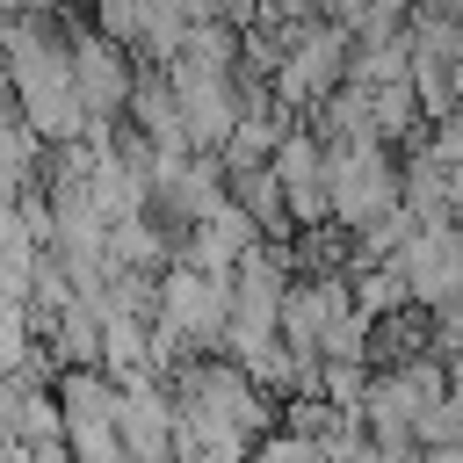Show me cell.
<instances>
[{"mask_svg": "<svg viewBox=\"0 0 463 463\" xmlns=\"http://www.w3.org/2000/svg\"><path fill=\"white\" fill-rule=\"evenodd\" d=\"M145 14H152V0H87V29L109 36V43L130 51V58H137V43H145Z\"/></svg>", "mask_w": 463, "mask_h": 463, "instance_id": "8992f818", "label": "cell"}, {"mask_svg": "<svg viewBox=\"0 0 463 463\" xmlns=\"http://www.w3.org/2000/svg\"><path fill=\"white\" fill-rule=\"evenodd\" d=\"M166 87L181 101V130H188V152H224L232 145V123H239V87L217 80V72H195V65H166Z\"/></svg>", "mask_w": 463, "mask_h": 463, "instance_id": "277c9868", "label": "cell"}, {"mask_svg": "<svg viewBox=\"0 0 463 463\" xmlns=\"http://www.w3.org/2000/svg\"><path fill=\"white\" fill-rule=\"evenodd\" d=\"M130 130L152 145V152H188V130H181V101H174V87H166V72L159 65H137V87H130Z\"/></svg>", "mask_w": 463, "mask_h": 463, "instance_id": "5b68a950", "label": "cell"}, {"mask_svg": "<svg viewBox=\"0 0 463 463\" xmlns=\"http://www.w3.org/2000/svg\"><path fill=\"white\" fill-rule=\"evenodd\" d=\"M72 94H80V109H87V123L94 130H109V123H123V109H130V87H137V58L130 51H116L109 36H94L87 22L72 29Z\"/></svg>", "mask_w": 463, "mask_h": 463, "instance_id": "7a4b0ae2", "label": "cell"}, {"mask_svg": "<svg viewBox=\"0 0 463 463\" xmlns=\"http://www.w3.org/2000/svg\"><path fill=\"white\" fill-rule=\"evenodd\" d=\"M246 463H333V456H326V441L275 427V434H260V441H253V456H246Z\"/></svg>", "mask_w": 463, "mask_h": 463, "instance_id": "52a82bcc", "label": "cell"}, {"mask_svg": "<svg viewBox=\"0 0 463 463\" xmlns=\"http://www.w3.org/2000/svg\"><path fill=\"white\" fill-rule=\"evenodd\" d=\"M0 7H7V14H14V22H29V14H58V7H65V0H0Z\"/></svg>", "mask_w": 463, "mask_h": 463, "instance_id": "ba28073f", "label": "cell"}, {"mask_svg": "<svg viewBox=\"0 0 463 463\" xmlns=\"http://www.w3.org/2000/svg\"><path fill=\"white\" fill-rule=\"evenodd\" d=\"M391 268H398L412 311H449V304L463 297V224H420V232L398 246Z\"/></svg>", "mask_w": 463, "mask_h": 463, "instance_id": "6da1fadb", "label": "cell"}, {"mask_svg": "<svg viewBox=\"0 0 463 463\" xmlns=\"http://www.w3.org/2000/svg\"><path fill=\"white\" fill-rule=\"evenodd\" d=\"M174 427H181V412H174V391L159 369H137L116 383V441L130 463H174Z\"/></svg>", "mask_w": 463, "mask_h": 463, "instance_id": "3957f363", "label": "cell"}]
</instances>
